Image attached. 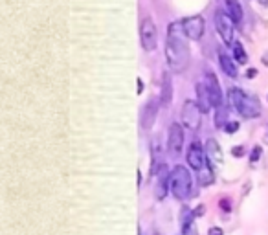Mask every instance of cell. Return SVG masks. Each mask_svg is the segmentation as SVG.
<instances>
[{
    "mask_svg": "<svg viewBox=\"0 0 268 235\" xmlns=\"http://www.w3.org/2000/svg\"><path fill=\"white\" fill-rule=\"evenodd\" d=\"M186 160H188V163H190L191 169H195V171L202 169L204 163L208 162V160H206V157H204L202 145L198 144V142H193V144H190V147H188V155H186Z\"/></svg>",
    "mask_w": 268,
    "mask_h": 235,
    "instance_id": "8fae6325",
    "label": "cell"
},
{
    "mask_svg": "<svg viewBox=\"0 0 268 235\" xmlns=\"http://www.w3.org/2000/svg\"><path fill=\"white\" fill-rule=\"evenodd\" d=\"M265 142H267V144H268V134H267V136H265Z\"/></svg>",
    "mask_w": 268,
    "mask_h": 235,
    "instance_id": "4dcf8cb0",
    "label": "cell"
},
{
    "mask_svg": "<svg viewBox=\"0 0 268 235\" xmlns=\"http://www.w3.org/2000/svg\"><path fill=\"white\" fill-rule=\"evenodd\" d=\"M231 48H233V59H235L239 65H244V63L248 61V55H246V52H244V48H242L241 42L235 40V42L231 44Z\"/></svg>",
    "mask_w": 268,
    "mask_h": 235,
    "instance_id": "44dd1931",
    "label": "cell"
},
{
    "mask_svg": "<svg viewBox=\"0 0 268 235\" xmlns=\"http://www.w3.org/2000/svg\"><path fill=\"white\" fill-rule=\"evenodd\" d=\"M140 39H142V46H144L145 52H153L158 44V33L156 26H154V20L151 17H145L142 20V26H140Z\"/></svg>",
    "mask_w": 268,
    "mask_h": 235,
    "instance_id": "277c9868",
    "label": "cell"
},
{
    "mask_svg": "<svg viewBox=\"0 0 268 235\" xmlns=\"http://www.w3.org/2000/svg\"><path fill=\"white\" fill-rule=\"evenodd\" d=\"M200 107H198V103L196 101H191V99H188L186 103H184L182 107V121L184 125L188 127V129H191V131H196L198 127H200Z\"/></svg>",
    "mask_w": 268,
    "mask_h": 235,
    "instance_id": "8992f818",
    "label": "cell"
},
{
    "mask_svg": "<svg viewBox=\"0 0 268 235\" xmlns=\"http://www.w3.org/2000/svg\"><path fill=\"white\" fill-rule=\"evenodd\" d=\"M219 63H221V68H223V72L230 78H237V68H235V63H233V59L226 55V53H219Z\"/></svg>",
    "mask_w": 268,
    "mask_h": 235,
    "instance_id": "e0dca14e",
    "label": "cell"
},
{
    "mask_svg": "<svg viewBox=\"0 0 268 235\" xmlns=\"http://www.w3.org/2000/svg\"><path fill=\"white\" fill-rule=\"evenodd\" d=\"M215 125L221 129V127H224L226 125V111H224V107H221V109H217V116H215Z\"/></svg>",
    "mask_w": 268,
    "mask_h": 235,
    "instance_id": "7402d4cb",
    "label": "cell"
},
{
    "mask_svg": "<svg viewBox=\"0 0 268 235\" xmlns=\"http://www.w3.org/2000/svg\"><path fill=\"white\" fill-rule=\"evenodd\" d=\"M184 145V131L180 123H171L169 127V140H167V147H169V153L173 157H178L180 151H182Z\"/></svg>",
    "mask_w": 268,
    "mask_h": 235,
    "instance_id": "30bf717a",
    "label": "cell"
},
{
    "mask_svg": "<svg viewBox=\"0 0 268 235\" xmlns=\"http://www.w3.org/2000/svg\"><path fill=\"white\" fill-rule=\"evenodd\" d=\"M144 90V83H142V79H138V92Z\"/></svg>",
    "mask_w": 268,
    "mask_h": 235,
    "instance_id": "f546056e",
    "label": "cell"
},
{
    "mask_svg": "<svg viewBox=\"0 0 268 235\" xmlns=\"http://www.w3.org/2000/svg\"><path fill=\"white\" fill-rule=\"evenodd\" d=\"M206 86H208V92L209 96H211V103L215 109H221L224 107V99H223V90H221V85H219V81H217V76L211 70L206 72Z\"/></svg>",
    "mask_w": 268,
    "mask_h": 235,
    "instance_id": "ba28073f",
    "label": "cell"
},
{
    "mask_svg": "<svg viewBox=\"0 0 268 235\" xmlns=\"http://www.w3.org/2000/svg\"><path fill=\"white\" fill-rule=\"evenodd\" d=\"M151 155H153V173H156V169L162 165L160 158H162V144H160V136H153L151 142Z\"/></svg>",
    "mask_w": 268,
    "mask_h": 235,
    "instance_id": "2e32d148",
    "label": "cell"
},
{
    "mask_svg": "<svg viewBox=\"0 0 268 235\" xmlns=\"http://www.w3.org/2000/svg\"><path fill=\"white\" fill-rule=\"evenodd\" d=\"M193 211L190 209H184V217H182V235H198V230H196V224L193 221Z\"/></svg>",
    "mask_w": 268,
    "mask_h": 235,
    "instance_id": "9a60e30c",
    "label": "cell"
},
{
    "mask_svg": "<svg viewBox=\"0 0 268 235\" xmlns=\"http://www.w3.org/2000/svg\"><path fill=\"white\" fill-rule=\"evenodd\" d=\"M173 99V81H171L169 72H164L162 76V92H160V103L167 107Z\"/></svg>",
    "mask_w": 268,
    "mask_h": 235,
    "instance_id": "5bb4252c",
    "label": "cell"
},
{
    "mask_svg": "<svg viewBox=\"0 0 268 235\" xmlns=\"http://www.w3.org/2000/svg\"><path fill=\"white\" fill-rule=\"evenodd\" d=\"M169 180H171V173L167 171V165L162 163L156 169V186H154V196H156V200H164L165 198L167 190H169Z\"/></svg>",
    "mask_w": 268,
    "mask_h": 235,
    "instance_id": "9c48e42d",
    "label": "cell"
},
{
    "mask_svg": "<svg viewBox=\"0 0 268 235\" xmlns=\"http://www.w3.org/2000/svg\"><path fill=\"white\" fill-rule=\"evenodd\" d=\"M242 153H244V149H242L241 145H239V147H233V149H231V155H233V157H242Z\"/></svg>",
    "mask_w": 268,
    "mask_h": 235,
    "instance_id": "484cf974",
    "label": "cell"
},
{
    "mask_svg": "<svg viewBox=\"0 0 268 235\" xmlns=\"http://www.w3.org/2000/svg\"><path fill=\"white\" fill-rule=\"evenodd\" d=\"M196 99H198L196 103H198V107H200V111L202 112H209V109L213 107V103H211V96H209L206 83H196Z\"/></svg>",
    "mask_w": 268,
    "mask_h": 235,
    "instance_id": "4fadbf2b",
    "label": "cell"
},
{
    "mask_svg": "<svg viewBox=\"0 0 268 235\" xmlns=\"http://www.w3.org/2000/svg\"><path fill=\"white\" fill-rule=\"evenodd\" d=\"M255 76H257V70H255V68L246 70V78H255Z\"/></svg>",
    "mask_w": 268,
    "mask_h": 235,
    "instance_id": "4316f807",
    "label": "cell"
},
{
    "mask_svg": "<svg viewBox=\"0 0 268 235\" xmlns=\"http://www.w3.org/2000/svg\"><path fill=\"white\" fill-rule=\"evenodd\" d=\"M228 99H230V105L235 109L241 116L244 118H257L261 114V105L255 98L248 96L246 92H242L241 88H237V86H231L228 90Z\"/></svg>",
    "mask_w": 268,
    "mask_h": 235,
    "instance_id": "7a4b0ae2",
    "label": "cell"
},
{
    "mask_svg": "<svg viewBox=\"0 0 268 235\" xmlns=\"http://www.w3.org/2000/svg\"><path fill=\"white\" fill-rule=\"evenodd\" d=\"M259 157H261V147H259V145H255L254 151H252V155H250V162H257Z\"/></svg>",
    "mask_w": 268,
    "mask_h": 235,
    "instance_id": "cb8c5ba5",
    "label": "cell"
},
{
    "mask_svg": "<svg viewBox=\"0 0 268 235\" xmlns=\"http://www.w3.org/2000/svg\"><path fill=\"white\" fill-rule=\"evenodd\" d=\"M160 98H151L149 103L145 105L144 109V116H142V127L144 129H151L153 123H154V119H156V114H158V107H160Z\"/></svg>",
    "mask_w": 268,
    "mask_h": 235,
    "instance_id": "7c38bea8",
    "label": "cell"
},
{
    "mask_svg": "<svg viewBox=\"0 0 268 235\" xmlns=\"http://www.w3.org/2000/svg\"><path fill=\"white\" fill-rule=\"evenodd\" d=\"M261 63H263V65H265V66H268V50H267V52H265V53H263Z\"/></svg>",
    "mask_w": 268,
    "mask_h": 235,
    "instance_id": "f1b7e54d",
    "label": "cell"
},
{
    "mask_svg": "<svg viewBox=\"0 0 268 235\" xmlns=\"http://www.w3.org/2000/svg\"><path fill=\"white\" fill-rule=\"evenodd\" d=\"M215 28L226 44H233V19L223 9L215 11Z\"/></svg>",
    "mask_w": 268,
    "mask_h": 235,
    "instance_id": "5b68a950",
    "label": "cell"
},
{
    "mask_svg": "<svg viewBox=\"0 0 268 235\" xmlns=\"http://www.w3.org/2000/svg\"><path fill=\"white\" fill-rule=\"evenodd\" d=\"M237 129H239V123H237V121H228V123L224 125V131L228 132V134H231V132H235Z\"/></svg>",
    "mask_w": 268,
    "mask_h": 235,
    "instance_id": "603a6c76",
    "label": "cell"
},
{
    "mask_svg": "<svg viewBox=\"0 0 268 235\" xmlns=\"http://www.w3.org/2000/svg\"><path fill=\"white\" fill-rule=\"evenodd\" d=\"M182 26H184L186 35H188L191 40H198L204 35V19L200 15H193V17L184 19Z\"/></svg>",
    "mask_w": 268,
    "mask_h": 235,
    "instance_id": "52a82bcc",
    "label": "cell"
},
{
    "mask_svg": "<svg viewBox=\"0 0 268 235\" xmlns=\"http://www.w3.org/2000/svg\"><path fill=\"white\" fill-rule=\"evenodd\" d=\"M213 171H211V167H209V163L206 162L204 163V167L200 171H198V182H200V186H209V184L213 182Z\"/></svg>",
    "mask_w": 268,
    "mask_h": 235,
    "instance_id": "ffe728a7",
    "label": "cell"
},
{
    "mask_svg": "<svg viewBox=\"0 0 268 235\" xmlns=\"http://www.w3.org/2000/svg\"><path fill=\"white\" fill-rule=\"evenodd\" d=\"M169 190L177 200H188L193 195V178L184 165H177L171 171Z\"/></svg>",
    "mask_w": 268,
    "mask_h": 235,
    "instance_id": "3957f363",
    "label": "cell"
},
{
    "mask_svg": "<svg viewBox=\"0 0 268 235\" xmlns=\"http://www.w3.org/2000/svg\"><path fill=\"white\" fill-rule=\"evenodd\" d=\"M219 204H221V208H223L224 211H230V208H231V206H230V198H223Z\"/></svg>",
    "mask_w": 268,
    "mask_h": 235,
    "instance_id": "d4e9b609",
    "label": "cell"
},
{
    "mask_svg": "<svg viewBox=\"0 0 268 235\" xmlns=\"http://www.w3.org/2000/svg\"><path fill=\"white\" fill-rule=\"evenodd\" d=\"M224 4H226V9H228L230 17L235 20V22H241V20H242L241 2H239V0H224Z\"/></svg>",
    "mask_w": 268,
    "mask_h": 235,
    "instance_id": "d6986e66",
    "label": "cell"
},
{
    "mask_svg": "<svg viewBox=\"0 0 268 235\" xmlns=\"http://www.w3.org/2000/svg\"><path fill=\"white\" fill-rule=\"evenodd\" d=\"M206 155H208L213 162H217V163L223 162V151H221V147L217 144V140L209 138L208 142H206Z\"/></svg>",
    "mask_w": 268,
    "mask_h": 235,
    "instance_id": "ac0fdd59",
    "label": "cell"
},
{
    "mask_svg": "<svg viewBox=\"0 0 268 235\" xmlns=\"http://www.w3.org/2000/svg\"><path fill=\"white\" fill-rule=\"evenodd\" d=\"M188 35L184 32L182 22H171L167 28V40H165V59L173 72H184L190 65V46Z\"/></svg>",
    "mask_w": 268,
    "mask_h": 235,
    "instance_id": "6da1fadb",
    "label": "cell"
},
{
    "mask_svg": "<svg viewBox=\"0 0 268 235\" xmlns=\"http://www.w3.org/2000/svg\"><path fill=\"white\" fill-rule=\"evenodd\" d=\"M209 235H223V230H221V228H211V230H209Z\"/></svg>",
    "mask_w": 268,
    "mask_h": 235,
    "instance_id": "83f0119b",
    "label": "cell"
}]
</instances>
